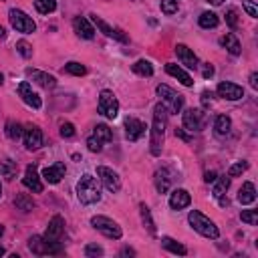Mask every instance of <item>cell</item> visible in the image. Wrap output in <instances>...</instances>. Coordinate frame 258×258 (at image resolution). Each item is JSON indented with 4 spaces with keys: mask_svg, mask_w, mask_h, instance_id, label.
<instances>
[{
    "mask_svg": "<svg viewBox=\"0 0 258 258\" xmlns=\"http://www.w3.org/2000/svg\"><path fill=\"white\" fill-rule=\"evenodd\" d=\"M165 125H167V113L165 107L158 103L154 107V123H152V137H149V149H152V156H160L163 139H165Z\"/></svg>",
    "mask_w": 258,
    "mask_h": 258,
    "instance_id": "obj_1",
    "label": "cell"
},
{
    "mask_svg": "<svg viewBox=\"0 0 258 258\" xmlns=\"http://www.w3.org/2000/svg\"><path fill=\"white\" fill-rule=\"evenodd\" d=\"M77 198L85 206L97 204L101 200V186H99L97 178H93L91 174H85L77 184Z\"/></svg>",
    "mask_w": 258,
    "mask_h": 258,
    "instance_id": "obj_2",
    "label": "cell"
},
{
    "mask_svg": "<svg viewBox=\"0 0 258 258\" xmlns=\"http://www.w3.org/2000/svg\"><path fill=\"white\" fill-rule=\"evenodd\" d=\"M188 222H190V226L196 230L198 234H202V236H206V238H212V240H216L218 236H220V230H218V226L214 224L208 216H204L202 212H198V210H192L190 212V216H188Z\"/></svg>",
    "mask_w": 258,
    "mask_h": 258,
    "instance_id": "obj_3",
    "label": "cell"
},
{
    "mask_svg": "<svg viewBox=\"0 0 258 258\" xmlns=\"http://www.w3.org/2000/svg\"><path fill=\"white\" fill-rule=\"evenodd\" d=\"M156 93L161 97V103H163V107L169 111V113H180L182 111V107H184V97L180 95V93H176L171 87H167V85H158V89H156Z\"/></svg>",
    "mask_w": 258,
    "mask_h": 258,
    "instance_id": "obj_4",
    "label": "cell"
},
{
    "mask_svg": "<svg viewBox=\"0 0 258 258\" xmlns=\"http://www.w3.org/2000/svg\"><path fill=\"white\" fill-rule=\"evenodd\" d=\"M29 250L34 256H49V254H61L63 246H61V242L47 240L45 236H32V238L29 240Z\"/></svg>",
    "mask_w": 258,
    "mask_h": 258,
    "instance_id": "obj_5",
    "label": "cell"
},
{
    "mask_svg": "<svg viewBox=\"0 0 258 258\" xmlns=\"http://www.w3.org/2000/svg\"><path fill=\"white\" fill-rule=\"evenodd\" d=\"M91 226H93L97 232H101L103 236H107V238L119 240L121 236H123L121 226H119L115 220L107 218V216H93V218H91Z\"/></svg>",
    "mask_w": 258,
    "mask_h": 258,
    "instance_id": "obj_6",
    "label": "cell"
},
{
    "mask_svg": "<svg viewBox=\"0 0 258 258\" xmlns=\"http://www.w3.org/2000/svg\"><path fill=\"white\" fill-rule=\"evenodd\" d=\"M8 18H10V25L14 31L18 32H25V34H32L36 31V23L23 10H18V8H12L8 12Z\"/></svg>",
    "mask_w": 258,
    "mask_h": 258,
    "instance_id": "obj_7",
    "label": "cell"
},
{
    "mask_svg": "<svg viewBox=\"0 0 258 258\" xmlns=\"http://www.w3.org/2000/svg\"><path fill=\"white\" fill-rule=\"evenodd\" d=\"M99 113L105 115L107 119H115L119 115V101L113 95V91H109V89L101 91V95H99Z\"/></svg>",
    "mask_w": 258,
    "mask_h": 258,
    "instance_id": "obj_8",
    "label": "cell"
},
{
    "mask_svg": "<svg viewBox=\"0 0 258 258\" xmlns=\"http://www.w3.org/2000/svg\"><path fill=\"white\" fill-rule=\"evenodd\" d=\"M182 121H184V129H188V131H202V129L206 127V113L202 109H186L182 113Z\"/></svg>",
    "mask_w": 258,
    "mask_h": 258,
    "instance_id": "obj_9",
    "label": "cell"
},
{
    "mask_svg": "<svg viewBox=\"0 0 258 258\" xmlns=\"http://www.w3.org/2000/svg\"><path fill=\"white\" fill-rule=\"evenodd\" d=\"M97 178L103 182V186L109 190L111 194H117L121 190V178L117 171H113L111 167H105V165H99L97 167Z\"/></svg>",
    "mask_w": 258,
    "mask_h": 258,
    "instance_id": "obj_10",
    "label": "cell"
},
{
    "mask_svg": "<svg viewBox=\"0 0 258 258\" xmlns=\"http://www.w3.org/2000/svg\"><path fill=\"white\" fill-rule=\"evenodd\" d=\"M91 16V23L105 34V36H109V38H115V40H119V42H127V34L121 31V29H117V27H111V25H107L105 20L101 18V16H97V14H89Z\"/></svg>",
    "mask_w": 258,
    "mask_h": 258,
    "instance_id": "obj_11",
    "label": "cell"
},
{
    "mask_svg": "<svg viewBox=\"0 0 258 258\" xmlns=\"http://www.w3.org/2000/svg\"><path fill=\"white\" fill-rule=\"evenodd\" d=\"M18 97L23 99L29 107H32V109H40L42 107V99H40V95L36 93V91H32V85L29 83V81H23L18 85Z\"/></svg>",
    "mask_w": 258,
    "mask_h": 258,
    "instance_id": "obj_12",
    "label": "cell"
},
{
    "mask_svg": "<svg viewBox=\"0 0 258 258\" xmlns=\"http://www.w3.org/2000/svg\"><path fill=\"white\" fill-rule=\"evenodd\" d=\"M25 145L29 152H36V149L42 145V131L38 125H27L25 127V133H23Z\"/></svg>",
    "mask_w": 258,
    "mask_h": 258,
    "instance_id": "obj_13",
    "label": "cell"
},
{
    "mask_svg": "<svg viewBox=\"0 0 258 258\" xmlns=\"http://www.w3.org/2000/svg\"><path fill=\"white\" fill-rule=\"evenodd\" d=\"M216 91H218V97L228 99V101H238V99L244 97V89L240 87V85L230 83V81H222Z\"/></svg>",
    "mask_w": 258,
    "mask_h": 258,
    "instance_id": "obj_14",
    "label": "cell"
},
{
    "mask_svg": "<svg viewBox=\"0 0 258 258\" xmlns=\"http://www.w3.org/2000/svg\"><path fill=\"white\" fill-rule=\"evenodd\" d=\"M145 129H147L145 123L139 121V119H135V117L125 119V137H127L129 141H137L139 137H143Z\"/></svg>",
    "mask_w": 258,
    "mask_h": 258,
    "instance_id": "obj_15",
    "label": "cell"
},
{
    "mask_svg": "<svg viewBox=\"0 0 258 258\" xmlns=\"http://www.w3.org/2000/svg\"><path fill=\"white\" fill-rule=\"evenodd\" d=\"M63 232H64V220L61 216H53L51 222H49V226H47L45 238L51 240V242H61Z\"/></svg>",
    "mask_w": 258,
    "mask_h": 258,
    "instance_id": "obj_16",
    "label": "cell"
},
{
    "mask_svg": "<svg viewBox=\"0 0 258 258\" xmlns=\"http://www.w3.org/2000/svg\"><path fill=\"white\" fill-rule=\"evenodd\" d=\"M176 55H178L180 63L186 64L188 69H198L200 61H198V57L194 55V51L190 47H186V45H182V42H180V45H176Z\"/></svg>",
    "mask_w": 258,
    "mask_h": 258,
    "instance_id": "obj_17",
    "label": "cell"
},
{
    "mask_svg": "<svg viewBox=\"0 0 258 258\" xmlns=\"http://www.w3.org/2000/svg\"><path fill=\"white\" fill-rule=\"evenodd\" d=\"M23 184L34 192V194H40L42 192V182H40V176H38V171H36V165H29L25 169V178H23Z\"/></svg>",
    "mask_w": 258,
    "mask_h": 258,
    "instance_id": "obj_18",
    "label": "cell"
},
{
    "mask_svg": "<svg viewBox=\"0 0 258 258\" xmlns=\"http://www.w3.org/2000/svg\"><path fill=\"white\" fill-rule=\"evenodd\" d=\"M64 171H67V167H64L63 161H59L55 165H49V167L42 169V180L47 184H59L64 178Z\"/></svg>",
    "mask_w": 258,
    "mask_h": 258,
    "instance_id": "obj_19",
    "label": "cell"
},
{
    "mask_svg": "<svg viewBox=\"0 0 258 258\" xmlns=\"http://www.w3.org/2000/svg\"><path fill=\"white\" fill-rule=\"evenodd\" d=\"M192 204V196H190V192L188 190H174L171 192V196H169V208L171 210H184Z\"/></svg>",
    "mask_w": 258,
    "mask_h": 258,
    "instance_id": "obj_20",
    "label": "cell"
},
{
    "mask_svg": "<svg viewBox=\"0 0 258 258\" xmlns=\"http://www.w3.org/2000/svg\"><path fill=\"white\" fill-rule=\"evenodd\" d=\"M73 29H75L77 36H81V38L91 40V38L95 36V29H93V25L89 23V18H85V16H77V18L73 20Z\"/></svg>",
    "mask_w": 258,
    "mask_h": 258,
    "instance_id": "obj_21",
    "label": "cell"
},
{
    "mask_svg": "<svg viewBox=\"0 0 258 258\" xmlns=\"http://www.w3.org/2000/svg\"><path fill=\"white\" fill-rule=\"evenodd\" d=\"M27 77H31L36 85H40V87H45V89H53L55 85H57V79L45 71H36V69H27Z\"/></svg>",
    "mask_w": 258,
    "mask_h": 258,
    "instance_id": "obj_22",
    "label": "cell"
},
{
    "mask_svg": "<svg viewBox=\"0 0 258 258\" xmlns=\"http://www.w3.org/2000/svg\"><path fill=\"white\" fill-rule=\"evenodd\" d=\"M165 73L167 75H171V77H176L184 87H194V79L182 69V67H178V64H174V63H167L165 64Z\"/></svg>",
    "mask_w": 258,
    "mask_h": 258,
    "instance_id": "obj_23",
    "label": "cell"
},
{
    "mask_svg": "<svg viewBox=\"0 0 258 258\" xmlns=\"http://www.w3.org/2000/svg\"><path fill=\"white\" fill-rule=\"evenodd\" d=\"M154 182H156V188H158V192H160V194H165V192L169 190L171 182H174V178H171L169 169L161 167V169H158V171H156V178H154Z\"/></svg>",
    "mask_w": 258,
    "mask_h": 258,
    "instance_id": "obj_24",
    "label": "cell"
},
{
    "mask_svg": "<svg viewBox=\"0 0 258 258\" xmlns=\"http://www.w3.org/2000/svg\"><path fill=\"white\" fill-rule=\"evenodd\" d=\"M220 45H222L230 55H234V57H238V55L242 53L240 40L236 38V34H232V32H228V34H224V36L220 38Z\"/></svg>",
    "mask_w": 258,
    "mask_h": 258,
    "instance_id": "obj_25",
    "label": "cell"
},
{
    "mask_svg": "<svg viewBox=\"0 0 258 258\" xmlns=\"http://www.w3.org/2000/svg\"><path fill=\"white\" fill-rule=\"evenodd\" d=\"M254 200H256V188H254V184L252 182H244L242 188H240V192H238V202L242 206H248Z\"/></svg>",
    "mask_w": 258,
    "mask_h": 258,
    "instance_id": "obj_26",
    "label": "cell"
},
{
    "mask_svg": "<svg viewBox=\"0 0 258 258\" xmlns=\"http://www.w3.org/2000/svg\"><path fill=\"white\" fill-rule=\"evenodd\" d=\"M161 246H163L165 250H169L171 254H180V256H186V254H188L186 246H182V244L176 242L174 238H169V236H163V238H161Z\"/></svg>",
    "mask_w": 258,
    "mask_h": 258,
    "instance_id": "obj_27",
    "label": "cell"
},
{
    "mask_svg": "<svg viewBox=\"0 0 258 258\" xmlns=\"http://www.w3.org/2000/svg\"><path fill=\"white\" fill-rule=\"evenodd\" d=\"M131 69H133L135 75H141V77H152V75H154V64L149 63V61H145V59L135 61V63L131 64Z\"/></svg>",
    "mask_w": 258,
    "mask_h": 258,
    "instance_id": "obj_28",
    "label": "cell"
},
{
    "mask_svg": "<svg viewBox=\"0 0 258 258\" xmlns=\"http://www.w3.org/2000/svg\"><path fill=\"white\" fill-rule=\"evenodd\" d=\"M139 214H141V222H143V226L147 228V232L152 234V236H156V222H154L152 212H149V208H147L145 204L139 206Z\"/></svg>",
    "mask_w": 258,
    "mask_h": 258,
    "instance_id": "obj_29",
    "label": "cell"
},
{
    "mask_svg": "<svg viewBox=\"0 0 258 258\" xmlns=\"http://www.w3.org/2000/svg\"><path fill=\"white\" fill-rule=\"evenodd\" d=\"M214 129H216L218 135H228L232 129V119L228 115H218L216 121H214Z\"/></svg>",
    "mask_w": 258,
    "mask_h": 258,
    "instance_id": "obj_30",
    "label": "cell"
},
{
    "mask_svg": "<svg viewBox=\"0 0 258 258\" xmlns=\"http://www.w3.org/2000/svg\"><path fill=\"white\" fill-rule=\"evenodd\" d=\"M218 23H220V18H218L216 12L206 10V12L200 14V27H202V29H216Z\"/></svg>",
    "mask_w": 258,
    "mask_h": 258,
    "instance_id": "obj_31",
    "label": "cell"
},
{
    "mask_svg": "<svg viewBox=\"0 0 258 258\" xmlns=\"http://www.w3.org/2000/svg\"><path fill=\"white\" fill-rule=\"evenodd\" d=\"M93 135H95L101 143H109V141H113V131L109 129V125H105V123H99V125L95 127Z\"/></svg>",
    "mask_w": 258,
    "mask_h": 258,
    "instance_id": "obj_32",
    "label": "cell"
},
{
    "mask_svg": "<svg viewBox=\"0 0 258 258\" xmlns=\"http://www.w3.org/2000/svg\"><path fill=\"white\" fill-rule=\"evenodd\" d=\"M228 188H230V178L228 176L216 178V186H214V198H216V200L224 198V194L228 192Z\"/></svg>",
    "mask_w": 258,
    "mask_h": 258,
    "instance_id": "obj_33",
    "label": "cell"
},
{
    "mask_svg": "<svg viewBox=\"0 0 258 258\" xmlns=\"http://www.w3.org/2000/svg\"><path fill=\"white\" fill-rule=\"evenodd\" d=\"M23 133H25V129H23V125H20V123H16V121H6V135L10 137V139H20V137H23Z\"/></svg>",
    "mask_w": 258,
    "mask_h": 258,
    "instance_id": "obj_34",
    "label": "cell"
},
{
    "mask_svg": "<svg viewBox=\"0 0 258 258\" xmlns=\"http://www.w3.org/2000/svg\"><path fill=\"white\" fill-rule=\"evenodd\" d=\"M34 8L40 14H51L57 10V0H34Z\"/></svg>",
    "mask_w": 258,
    "mask_h": 258,
    "instance_id": "obj_35",
    "label": "cell"
},
{
    "mask_svg": "<svg viewBox=\"0 0 258 258\" xmlns=\"http://www.w3.org/2000/svg\"><path fill=\"white\" fill-rule=\"evenodd\" d=\"M14 206L18 210H23V212H31L34 208V202H32V198L27 196V194H18V196L14 198Z\"/></svg>",
    "mask_w": 258,
    "mask_h": 258,
    "instance_id": "obj_36",
    "label": "cell"
},
{
    "mask_svg": "<svg viewBox=\"0 0 258 258\" xmlns=\"http://www.w3.org/2000/svg\"><path fill=\"white\" fill-rule=\"evenodd\" d=\"M63 73H69V75L81 77V75L87 73V67H85V64H81V63H77V61H71V63H67V64L63 67Z\"/></svg>",
    "mask_w": 258,
    "mask_h": 258,
    "instance_id": "obj_37",
    "label": "cell"
},
{
    "mask_svg": "<svg viewBox=\"0 0 258 258\" xmlns=\"http://www.w3.org/2000/svg\"><path fill=\"white\" fill-rule=\"evenodd\" d=\"M2 176H4L8 182L14 180V176H16V163H14L12 160H4V161H2Z\"/></svg>",
    "mask_w": 258,
    "mask_h": 258,
    "instance_id": "obj_38",
    "label": "cell"
},
{
    "mask_svg": "<svg viewBox=\"0 0 258 258\" xmlns=\"http://www.w3.org/2000/svg\"><path fill=\"white\" fill-rule=\"evenodd\" d=\"M246 169H248V161H236V163L230 165V169H228V178H238V176L244 174Z\"/></svg>",
    "mask_w": 258,
    "mask_h": 258,
    "instance_id": "obj_39",
    "label": "cell"
},
{
    "mask_svg": "<svg viewBox=\"0 0 258 258\" xmlns=\"http://www.w3.org/2000/svg\"><path fill=\"white\" fill-rule=\"evenodd\" d=\"M240 220L246 222L248 226H256L258 224V214H256V210H242L240 212Z\"/></svg>",
    "mask_w": 258,
    "mask_h": 258,
    "instance_id": "obj_40",
    "label": "cell"
},
{
    "mask_svg": "<svg viewBox=\"0 0 258 258\" xmlns=\"http://www.w3.org/2000/svg\"><path fill=\"white\" fill-rule=\"evenodd\" d=\"M16 51H18L20 57H25V59H31V57H32V47L29 45L27 40H18V42H16Z\"/></svg>",
    "mask_w": 258,
    "mask_h": 258,
    "instance_id": "obj_41",
    "label": "cell"
},
{
    "mask_svg": "<svg viewBox=\"0 0 258 258\" xmlns=\"http://www.w3.org/2000/svg\"><path fill=\"white\" fill-rule=\"evenodd\" d=\"M161 12L163 14H176L178 12V2L176 0H161Z\"/></svg>",
    "mask_w": 258,
    "mask_h": 258,
    "instance_id": "obj_42",
    "label": "cell"
},
{
    "mask_svg": "<svg viewBox=\"0 0 258 258\" xmlns=\"http://www.w3.org/2000/svg\"><path fill=\"white\" fill-rule=\"evenodd\" d=\"M85 256H89V258L103 256V248L97 246V244H87V246H85Z\"/></svg>",
    "mask_w": 258,
    "mask_h": 258,
    "instance_id": "obj_43",
    "label": "cell"
},
{
    "mask_svg": "<svg viewBox=\"0 0 258 258\" xmlns=\"http://www.w3.org/2000/svg\"><path fill=\"white\" fill-rule=\"evenodd\" d=\"M75 135V125L73 123H69V121H64V123H61V137H73Z\"/></svg>",
    "mask_w": 258,
    "mask_h": 258,
    "instance_id": "obj_44",
    "label": "cell"
},
{
    "mask_svg": "<svg viewBox=\"0 0 258 258\" xmlns=\"http://www.w3.org/2000/svg\"><path fill=\"white\" fill-rule=\"evenodd\" d=\"M226 23H228V27L234 31L236 27H238V14H236V10L234 8H230L228 12H226Z\"/></svg>",
    "mask_w": 258,
    "mask_h": 258,
    "instance_id": "obj_45",
    "label": "cell"
},
{
    "mask_svg": "<svg viewBox=\"0 0 258 258\" xmlns=\"http://www.w3.org/2000/svg\"><path fill=\"white\" fill-rule=\"evenodd\" d=\"M87 147H89V152H95V154H99L101 149H103V143L95 137V135H91L89 139H87Z\"/></svg>",
    "mask_w": 258,
    "mask_h": 258,
    "instance_id": "obj_46",
    "label": "cell"
},
{
    "mask_svg": "<svg viewBox=\"0 0 258 258\" xmlns=\"http://www.w3.org/2000/svg\"><path fill=\"white\" fill-rule=\"evenodd\" d=\"M242 6H244V10L248 12V16H252V18L258 16V8H256V4H254V0H242Z\"/></svg>",
    "mask_w": 258,
    "mask_h": 258,
    "instance_id": "obj_47",
    "label": "cell"
},
{
    "mask_svg": "<svg viewBox=\"0 0 258 258\" xmlns=\"http://www.w3.org/2000/svg\"><path fill=\"white\" fill-rule=\"evenodd\" d=\"M198 67L202 69V77H204V79L214 77V67H212L210 63H202V64H198Z\"/></svg>",
    "mask_w": 258,
    "mask_h": 258,
    "instance_id": "obj_48",
    "label": "cell"
},
{
    "mask_svg": "<svg viewBox=\"0 0 258 258\" xmlns=\"http://www.w3.org/2000/svg\"><path fill=\"white\" fill-rule=\"evenodd\" d=\"M216 171H206V174H204V182L206 184H214V182H216Z\"/></svg>",
    "mask_w": 258,
    "mask_h": 258,
    "instance_id": "obj_49",
    "label": "cell"
},
{
    "mask_svg": "<svg viewBox=\"0 0 258 258\" xmlns=\"http://www.w3.org/2000/svg\"><path fill=\"white\" fill-rule=\"evenodd\" d=\"M250 87H252V89H258V73H252V75H250Z\"/></svg>",
    "mask_w": 258,
    "mask_h": 258,
    "instance_id": "obj_50",
    "label": "cell"
},
{
    "mask_svg": "<svg viewBox=\"0 0 258 258\" xmlns=\"http://www.w3.org/2000/svg\"><path fill=\"white\" fill-rule=\"evenodd\" d=\"M176 137H182V139H186V141H190V137L182 131V129H176Z\"/></svg>",
    "mask_w": 258,
    "mask_h": 258,
    "instance_id": "obj_51",
    "label": "cell"
},
{
    "mask_svg": "<svg viewBox=\"0 0 258 258\" xmlns=\"http://www.w3.org/2000/svg\"><path fill=\"white\" fill-rule=\"evenodd\" d=\"M121 254H123V256H133L135 252H133L131 248H123V250H121Z\"/></svg>",
    "mask_w": 258,
    "mask_h": 258,
    "instance_id": "obj_52",
    "label": "cell"
},
{
    "mask_svg": "<svg viewBox=\"0 0 258 258\" xmlns=\"http://www.w3.org/2000/svg\"><path fill=\"white\" fill-rule=\"evenodd\" d=\"M206 2H210L212 6H220V4L224 2V0H206Z\"/></svg>",
    "mask_w": 258,
    "mask_h": 258,
    "instance_id": "obj_53",
    "label": "cell"
},
{
    "mask_svg": "<svg viewBox=\"0 0 258 258\" xmlns=\"http://www.w3.org/2000/svg\"><path fill=\"white\" fill-rule=\"evenodd\" d=\"M4 36H6V31H4L2 27H0V38H4Z\"/></svg>",
    "mask_w": 258,
    "mask_h": 258,
    "instance_id": "obj_54",
    "label": "cell"
},
{
    "mask_svg": "<svg viewBox=\"0 0 258 258\" xmlns=\"http://www.w3.org/2000/svg\"><path fill=\"white\" fill-rule=\"evenodd\" d=\"M2 234H4V226H2V224H0V236H2Z\"/></svg>",
    "mask_w": 258,
    "mask_h": 258,
    "instance_id": "obj_55",
    "label": "cell"
},
{
    "mask_svg": "<svg viewBox=\"0 0 258 258\" xmlns=\"http://www.w3.org/2000/svg\"><path fill=\"white\" fill-rule=\"evenodd\" d=\"M2 83H4V75H2V73H0V85H2Z\"/></svg>",
    "mask_w": 258,
    "mask_h": 258,
    "instance_id": "obj_56",
    "label": "cell"
},
{
    "mask_svg": "<svg viewBox=\"0 0 258 258\" xmlns=\"http://www.w3.org/2000/svg\"><path fill=\"white\" fill-rule=\"evenodd\" d=\"M0 256H4V248L2 246H0Z\"/></svg>",
    "mask_w": 258,
    "mask_h": 258,
    "instance_id": "obj_57",
    "label": "cell"
},
{
    "mask_svg": "<svg viewBox=\"0 0 258 258\" xmlns=\"http://www.w3.org/2000/svg\"><path fill=\"white\" fill-rule=\"evenodd\" d=\"M0 198H2V184H0Z\"/></svg>",
    "mask_w": 258,
    "mask_h": 258,
    "instance_id": "obj_58",
    "label": "cell"
},
{
    "mask_svg": "<svg viewBox=\"0 0 258 258\" xmlns=\"http://www.w3.org/2000/svg\"><path fill=\"white\" fill-rule=\"evenodd\" d=\"M176 2H178V0H176Z\"/></svg>",
    "mask_w": 258,
    "mask_h": 258,
    "instance_id": "obj_59",
    "label": "cell"
}]
</instances>
